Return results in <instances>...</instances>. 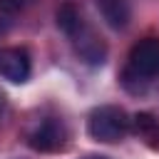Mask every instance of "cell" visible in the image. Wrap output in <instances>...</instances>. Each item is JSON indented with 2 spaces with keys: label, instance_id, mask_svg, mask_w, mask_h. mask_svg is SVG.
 <instances>
[{
  "label": "cell",
  "instance_id": "obj_1",
  "mask_svg": "<svg viewBox=\"0 0 159 159\" xmlns=\"http://www.w3.org/2000/svg\"><path fill=\"white\" fill-rule=\"evenodd\" d=\"M154 77H159V37H144L129 50L127 67L122 72V84L129 87L132 82H137L132 92H144L142 84L152 82Z\"/></svg>",
  "mask_w": 159,
  "mask_h": 159
},
{
  "label": "cell",
  "instance_id": "obj_2",
  "mask_svg": "<svg viewBox=\"0 0 159 159\" xmlns=\"http://www.w3.org/2000/svg\"><path fill=\"white\" fill-rule=\"evenodd\" d=\"M129 129H132V117L127 114L124 107H117V104L94 107L87 117V134L102 144L122 142L129 134Z\"/></svg>",
  "mask_w": 159,
  "mask_h": 159
},
{
  "label": "cell",
  "instance_id": "obj_3",
  "mask_svg": "<svg viewBox=\"0 0 159 159\" xmlns=\"http://www.w3.org/2000/svg\"><path fill=\"white\" fill-rule=\"evenodd\" d=\"M30 72H32V60H30V52L25 47L0 50V75L7 82L22 84V82L30 80Z\"/></svg>",
  "mask_w": 159,
  "mask_h": 159
},
{
  "label": "cell",
  "instance_id": "obj_4",
  "mask_svg": "<svg viewBox=\"0 0 159 159\" xmlns=\"http://www.w3.org/2000/svg\"><path fill=\"white\" fill-rule=\"evenodd\" d=\"M27 147L35 152H60L65 147V129L57 119H45L42 124H37L30 137H27Z\"/></svg>",
  "mask_w": 159,
  "mask_h": 159
},
{
  "label": "cell",
  "instance_id": "obj_5",
  "mask_svg": "<svg viewBox=\"0 0 159 159\" xmlns=\"http://www.w3.org/2000/svg\"><path fill=\"white\" fill-rule=\"evenodd\" d=\"M97 10L112 30H124L132 20V7L127 0H97Z\"/></svg>",
  "mask_w": 159,
  "mask_h": 159
},
{
  "label": "cell",
  "instance_id": "obj_6",
  "mask_svg": "<svg viewBox=\"0 0 159 159\" xmlns=\"http://www.w3.org/2000/svg\"><path fill=\"white\" fill-rule=\"evenodd\" d=\"M55 20H57V27L67 35V37H77L82 32V17L77 12V7L72 2H62L55 12Z\"/></svg>",
  "mask_w": 159,
  "mask_h": 159
},
{
  "label": "cell",
  "instance_id": "obj_7",
  "mask_svg": "<svg viewBox=\"0 0 159 159\" xmlns=\"http://www.w3.org/2000/svg\"><path fill=\"white\" fill-rule=\"evenodd\" d=\"M132 129L142 139H147L149 144H157L159 142V119L152 112H137L132 117Z\"/></svg>",
  "mask_w": 159,
  "mask_h": 159
},
{
  "label": "cell",
  "instance_id": "obj_8",
  "mask_svg": "<svg viewBox=\"0 0 159 159\" xmlns=\"http://www.w3.org/2000/svg\"><path fill=\"white\" fill-rule=\"evenodd\" d=\"M80 55H82L89 65H102L107 50H104V45H102L97 37H89V40H84V42L80 45Z\"/></svg>",
  "mask_w": 159,
  "mask_h": 159
},
{
  "label": "cell",
  "instance_id": "obj_9",
  "mask_svg": "<svg viewBox=\"0 0 159 159\" xmlns=\"http://www.w3.org/2000/svg\"><path fill=\"white\" fill-rule=\"evenodd\" d=\"M82 159H109V157H102V154H87V157H82Z\"/></svg>",
  "mask_w": 159,
  "mask_h": 159
},
{
  "label": "cell",
  "instance_id": "obj_10",
  "mask_svg": "<svg viewBox=\"0 0 159 159\" xmlns=\"http://www.w3.org/2000/svg\"><path fill=\"white\" fill-rule=\"evenodd\" d=\"M0 107H2V94H0Z\"/></svg>",
  "mask_w": 159,
  "mask_h": 159
}]
</instances>
